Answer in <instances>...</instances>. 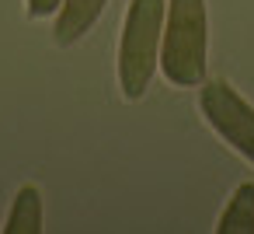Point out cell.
<instances>
[{
	"label": "cell",
	"instance_id": "1",
	"mask_svg": "<svg viewBox=\"0 0 254 234\" xmlns=\"http://www.w3.org/2000/svg\"><path fill=\"white\" fill-rule=\"evenodd\" d=\"M209 67V14L205 0H167L160 70L174 88H198Z\"/></svg>",
	"mask_w": 254,
	"mask_h": 234
},
{
	"label": "cell",
	"instance_id": "5",
	"mask_svg": "<svg viewBox=\"0 0 254 234\" xmlns=\"http://www.w3.org/2000/svg\"><path fill=\"white\" fill-rule=\"evenodd\" d=\"M39 231H42V192L35 185H21L4 220V234H39Z\"/></svg>",
	"mask_w": 254,
	"mask_h": 234
},
{
	"label": "cell",
	"instance_id": "6",
	"mask_svg": "<svg viewBox=\"0 0 254 234\" xmlns=\"http://www.w3.org/2000/svg\"><path fill=\"white\" fill-rule=\"evenodd\" d=\"M219 234H254V185L240 182L226 203V210L219 213L216 224Z\"/></svg>",
	"mask_w": 254,
	"mask_h": 234
},
{
	"label": "cell",
	"instance_id": "7",
	"mask_svg": "<svg viewBox=\"0 0 254 234\" xmlns=\"http://www.w3.org/2000/svg\"><path fill=\"white\" fill-rule=\"evenodd\" d=\"M60 4L63 0H25V11H28V18H53L56 11H60Z\"/></svg>",
	"mask_w": 254,
	"mask_h": 234
},
{
	"label": "cell",
	"instance_id": "4",
	"mask_svg": "<svg viewBox=\"0 0 254 234\" xmlns=\"http://www.w3.org/2000/svg\"><path fill=\"white\" fill-rule=\"evenodd\" d=\"M108 0H63L56 11V25H53V39L56 46H73L80 42L101 18Z\"/></svg>",
	"mask_w": 254,
	"mask_h": 234
},
{
	"label": "cell",
	"instance_id": "2",
	"mask_svg": "<svg viewBox=\"0 0 254 234\" xmlns=\"http://www.w3.org/2000/svg\"><path fill=\"white\" fill-rule=\"evenodd\" d=\"M164 0H129L119 35V88L129 102H139L160 67L164 42Z\"/></svg>",
	"mask_w": 254,
	"mask_h": 234
},
{
	"label": "cell",
	"instance_id": "3",
	"mask_svg": "<svg viewBox=\"0 0 254 234\" xmlns=\"http://www.w3.org/2000/svg\"><path fill=\"white\" fill-rule=\"evenodd\" d=\"M198 109L209 122V129L237 150L244 161L254 164V105L237 95L226 81H202L198 84Z\"/></svg>",
	"mask_w": 254,
	"mask_h": 234
}]
</instances>
